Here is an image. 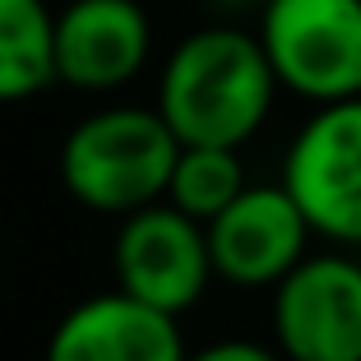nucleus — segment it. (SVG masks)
<instances>
[{"label":"nucleus","instance_id":"obj_1","mask_svg":"<svg viewBox=\"0 0 361 361\" xmlns=\"http://www.w3.org/2000/svg\"><path fill=\"white\" fill-rule=\"evenodd\" d=\"M278 106V79L255 32L236 23H209L185 32L158 70L153 111L176 144L245 149Z\"/></svg>","mask_w":361,"mask_h":361},{"label":"nucleus","instance_id":"obj_2","mask_svg":"<svg viewBox=\"0 0 361 361\" xmlns=\"http://www.w3.org/2000/svg\"><path fill=\"white\" fill-rule=\"evenodd\" d=\"M176 149V135L153 106H102L65 135L61 180L84 209L126 218L162 200Z\"/></svg>","mask_w":361,"mask_h":361},{"label":"nucleus","instance_id":"obj_3","mask_svg":"<svg viewBox=\"0 0 361 361\" xmlns=\"http://www.w3.org/2000/svg\"><path fill=\"white\" fill-rule=\"evenodd\" d=\"M255 42L278 93L310 106L361 97V0H264Z\"/></svg>","mask_w":361,"mask_h":361},{"label":"nucleus","instance_id":"obj_4","mask_svg":"<svg viewBox=\"0 0 361 361\" xmlns=\"http://www.w3.org/2000/svg\"><path fill=\"white\" fill-rule=\"evenodd\" d=\"M278 185L310 236L361 250V97L315 106L287 139Z\"/></svg>","mask_w":361,"mask_h":361},{"label":"nucleus","instance_id":"obj_5","mask_svg":"<svg viewBox=\"0 0 361 361\" xmlns=\"http://www.w3.org/2000/svg\"><path fill=\"white\" fill-rule=\"evenodd\" d=\"M111 274L121 297L180 319L213 287L204 227L162 200L126 213L111 241Z\"/></svg>","mask_w":361,"mask_h":361},{"label":"nucleus","instance_id":"obj_6","mask_svg":"<svg viewBox=\"0 0 361 361\" xmlns=\"http://www.w3.org/2000/svg\"><path fill=\"white\" fill-rule=\"evenodd\" d=\"M269 329L283 361H361V259L306 255L269 287Z\"/></svg>","mask_w":361,"mask_h":361},{"label":"nucleus","instance_id":"obj_7","mask_svg":"<svg viewBox=\"0 0 361 361\" xmlns=\"http://www.w3.org/2000/svg\"><path fill=\"white\" fill-rule=\"evenodd\" d=\"M204 245L213 283L269 292L310 255V227L278 180H259L204 223Z\"/></svg>","mask_w":361,"mask_h":361},{"label":"nucleus","instance_id":"obj_8","mask_svg":"<svg viewBox=\"0 0 361 361\" xmlns=\"http://www.w3.org/2000/svg\"><path fill=\"white\" fill-rule=\"evenodd\" d=\"M153 56V23L139 0H70L51 14L56 84L79 93H116L144 75Z\"/></svg>","mask_w":361,"mask_h":361},{"label":"nucleus","instance_id":"obj_9","mask_svg":"<svg viewBox=\"0 0 361 361\" xmlns=\"http://www.w3.org/2000/svg\"><path fill=\"white\" fill-rule=\"evenodd\" d=\"M42 361H185V338L162 310L97 292L56 319Z\"/></svg>","mask_w":361,"mask_h":361},{"label":"nucleus","instance_id":"obj_10","mask_svg":"<svg viewBox=\"0 0 361 361\" xmlns=\"http://www.w3.org/2000/svg\"><path fill=\"white\" fill-rule=\"evenodd\" d=\"M56 84L47 0H0V102H23Z\"/></svg>","mask_w":361,"mask_h":361},{"label":"nucleus","instance_id":"obj_11","mask_svg":"<svg viewBox=\"0 0 361 361\" xmlns=\"http://www.w3.org/2000/svg\"><path fill=\"white\" fill-rule=\"evenodd\" d=\"M245 158L241 149H209V144H180L176 162H171L167 190H162V204H171L176 213L195 218V223H209L236 195L245 190Z\"/></svg>","mask_w":361,"mask_h":361},{"label":"nucleus","instance_id":"obj_12","mask_svg":"<svg viewBox=\"0 0 361 361\" xmlns=\"http://www.w3.org/2000/svg\"><path fill=\"white\" fill-rule=\"evenodd\" d=\"M185 361H283V357L255 338H218L200 352H185Z\"/></svg>","mask_w":361,"mask_h":361}]
</instances>
